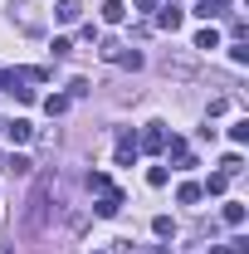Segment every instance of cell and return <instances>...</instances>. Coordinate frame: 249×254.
I'll return each mask as SVG.
<instances>
[{"label": "cell", "mask_w": 249, "mask_h": 254, "mask_svg": "<svg viewBox=\"0 0 249 254\" xmlns=\"http://www.w3.org/2000/svg\"><path fill=\"white\" fill-rule=\"evenodd\" d=\"M49 200H54V176L44 171V176H39V181L30 186V200H25V215H20V230H25V235H39V230L49 225V210H54Z\"/></svg>", "instance_id": "1"}, {"label": "cell", "mask_w": 249, "mask_h": 254, "mask_svg": "<svg viewBox=\"0 0 249 254\" xmlns=\"http://www.w3.org/2000/svg\"><path fill=\"white\" fill-rule=\"evenodd\" d=\"M25 83H30V73H25V68H0V88H5V93H15L20 103H30V98H34V88H25Z\"/></svg>", "instance_id": "2"}, {"label": "cell", "mask_w": 249, "mask_h": 254, "mask_svg": "<svg viewBox=\"0 0 249 254\" xmlns=\"http://www.w3.org/2000/svg\"><path fill=\"white\" fill-rule=\"evenodd\" d=\"M98 215H103V220H113V215H118V210H123V195H118V190L108 186L103 190V195H98V205H93Z\"/></svg>", "instance_id": "3"}, {"label": "cell", "mask_w": 249, "mask_h": 254, "mask_svg": "<svg viewBox=\"0 0 249 254\" xmlns=\"http://www.w3.org/2000/svg\"><path fill=\"white\" fill-rule=\"evenodd\" d=\"M161 68H166V73H181V78H190V73H195V64L181 59V54H166V59H161Z\"/></svg>", "instance_id": "4"}, {"label": "cell", "mask_w": 249, "mask_h": 254, "mask_svg": "<svg viewBox=\"0 0 249 254\" xmlns=\"http://www.w3.org/2000/svg\"><path fill=\"white\" fill-rule=\"evenodd\" d=\"M78 15H83V5H78V0H59V10H54V20H59V25H73Z\"/></svg>", "instance_id": "5"}, {"label": "cell", "mask_w": 249, "mask_h": 254, "mask_svg": "<svg viewBox=\"0 0 249 254\" xmlns=\"http://www.w3.org/2000/svg\"><path fill=\"white\" fill-rule=\"evenodd\" d=\"M181 20H186V15H181L176 5H166V10L156 15V25H161V30H181Z\"/></svg>", "instance_id": "6"}, {"label": "cell", "mask_w": 249, "mask_h": 254, "mask_svg": "<svg viewBox=\"0 0 249 254\" xmlns=\"http://www.w3.org/2000/svg\"><path fill=\"white\" fill-rule=\"evenodd\" d=\"M5 132H10L15 142H30V132H34V127L25 123V118H10V123H5Z\"/></svg>", "instance_id": "7"}, {"label": "cell", "mask_w": 249, "mask_h": 254, "mask_svg": "<svg viewBox=\"0 0 249 254\" xmlns=\"http://www.w3.org/2000/svg\"><path fill=\"white\" fill-rule=\"evenodd\" d=\"M142 147H147V152H161V147H166V132H161V123H152V132L142 137Z\"/></svg>", "instance_id": "8"}, {"label": "cell", "mask_w": 249, "mask_h": 254, "mask_svg": "<svg viewBox=\"0 0 249 254\" xmlns=\"http://www.w3.org/2000/svg\"><path fill=\"white\" fill-rule=\"evenodd\" d=\"M132 157H137V137H132V132H123V142H118V161L127 166Z\"/></svg>", "instance_id": "9"}, {"label": "cell", "mask_w": 249, "mask_h": 254, "mask_svg": "<svg viewBox=\"0 0 249 254\" xmlns=\"http://www.w3.org/2000/svg\"><path fill=\"white\" fill-rule=\"evenodd\" d=\"M44 113H49V118H59V113H68V98L49 93V98H44Z\"/></svg>", "instance_id": "10"}, {"label": "cell", "mask_w": 249, "mask_h": 254, "mask_svg": "<svg viewBox=\"0 0 249 254\" xmlns=\"http://www.w3.org/2000/svg\"><path fill=\"white\" fill-rule=\"evenodd\" d=\"M225 225H235V230H240V225H245V205H235V200H230V205H225Z\"/></svg>", "instance_id": "11"}, {"label": "cell", "mask_w": 249, "mask_h": 254, "mask_svg": "<svg viewBox=\"0 0 249 254\" xmlns=\"http://www.w3.org/2000/svg\"><path fill=\"white\" fill-rule=\"evenodd\" d=\"M195 49H220V34L215 30H200V34H195Z\"/></svg>", "instance_id": "12"}, {"label": "cell", "mask_w": 249, "mask_h": 254, "mask_svg": "<svg viewBox=\"0 0 249 254\" xmlns=\"http://www.w3.org/2000/svg\"><path fill=\"white\" fill-rule=\"evenodd\" d=\"M225 186H230V176H225V171H215V176L205 181V190H210V195H225Z\"/></svg>", "instance_id": "13"}, {"label": "cell", "mask_w": 249, "mask_h": 254, "mask_svg": "<svg viewBox=\"0 0 249 254\" xmlns=\"http://www.w3.org/2000/svg\"><path fill=\"white\" fill-rule=\"evenodd\" d=\"M123 15H127V10H123V5H118V0H108V5H103V20H108V25H118Z\"/></svg>", "instance_id": "14"}, {"label": "cell", "mask_w": 249, "mask_h": 254, "mask_svg": "<svg viewBox=\"0 0 249 254\" xmlns=\"http://www.w3.org/2000/svg\"><path fill=\"white\" fill-rule=\"evenodd\" d=\"M5 166H10L15 176H30V157H5Z\"/></svg>", "instance_id": "15"}, {"label": "cell", "mask_w": 249, "mask_h": 254, "mask_svg": "<svg viewBox=\"0 0 249 254\" xmlns=\"http://www.w3.org/2000/svg\"><path fill=\"white\" fill-rule=\"evenodd\" d=\"M152 230L161 235V240H166V235H176V225H171V215H156V220H152Z\"/></svg>", "instance_id": "16"}, {"label": "cell", "mask_w": 249, "mask_h": 254, "mask_svg": "<svg viewBox=\"0 0 249 254\" xmlns=\"http://www.w3.org/2000/svg\"><path fill=\"white\" fill-rule=\"evenodd\" d=\"M195 200H200V186H190V181H186V186H181V205H195Z\"/></svg>", "instance_id": "17"}, {"label": "cell", "mask_w": 249, "mask_h": 254, "mask_svg": "<svg viewBox=\"0 0 249 254\" xmlns=\"http://www.w3.org/2000/svg\"><path fill=\"white\" fill-rule=\"evenodd\" d=\"M103 59H123V44L118 39H103Z\"/></svg>", "instance_id": "18"}, {"label": "cell", "mask_w": 249, "mask_h": 254, "mask_svg": "<svg viewBox=\"0 0 249 254\" xmlns=\"http://www.w3.org/2000/svg\"><path fill=\"white\" fill-rule=\"evenodd\" d=\"M240 166H245V161H240V157H235V152H230V157H225V161H220V171H225V176H235V171H240Z\"/></svg>", "instance_id": "19"}, {"label": "cell", "mask_w": 249, "mask_h": 254, "mask_svg": "<svg viewBox=\"0 0 249 254\" xmlns=\"http://www.w3.org/2000/svg\"><path fill=\"white\" fill-rule=\"evenodd\" d=\"M118 64H127V68H142V54H137V49H123V59Z\"/></svg>", "instance_id": "20"}, {"label": "cell", "mask_w": 249, "mask_h": 254, "mask_svg": "<svg viewBox=\"0 0 249 254\" xmlns=\"http://www.w3.org/2000/svg\"><path fill=\"white\" fill-rule=\"evenodd\" d=\"M0 254H15V250H10V245H0Z\"/></svg>", "instance_id": "21"}, {"label": "cell", "mask_w": 249, "mask_h": 254, "mask_svg": "<svg viewBox=\"0 0 249 254\" xmlns=\"http://www.w3.org/2000/svg\"><path fill=\"white\" fill-rule=\"evenodd\" d=\"M156 254H171V250H156Z\"/></svg>", "instance_id": "22"}, {"label": "cell", "mask_w": 249, "mask_h": 254, "mask_svg": "<svg viewBox=\"0 0 249 254\" xmlns=\"http://www.w3.org/2000/svg\"><path fill=\"white\" fill-rule=\"evenodd\" d=\"M98 254H103V250H98Z\"/></svg>", "instance_id": "23"}]
</instances>
